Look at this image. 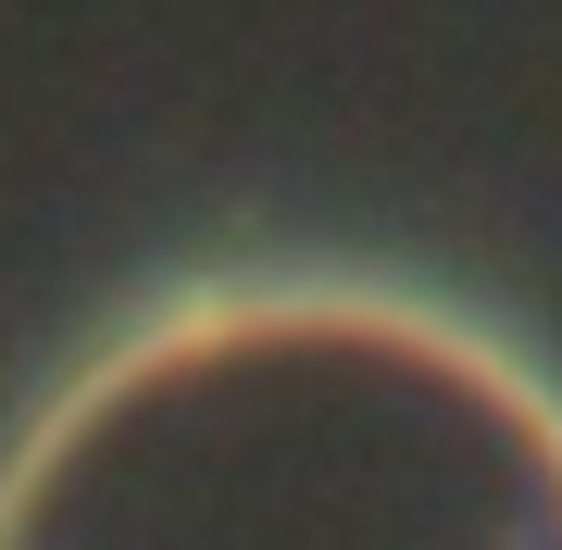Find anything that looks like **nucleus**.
I'll return each instance as SVG.
<instances>
[{
    "instance_id": "obj_1",
    "label": "nucleus",
    "mask_w": 562,
    "mask_h": 550,
    "mask_svg": "<svg viewBox=\"0 0 562 550\" xmlns=\"http://www.w3.org/2000/svg\"><path fill=\"white\" fill-rule=\"evenodd\" d=\"M0 550H562V413L387 301H188L25 413Z\"/></svg>"
}]
</instances>
